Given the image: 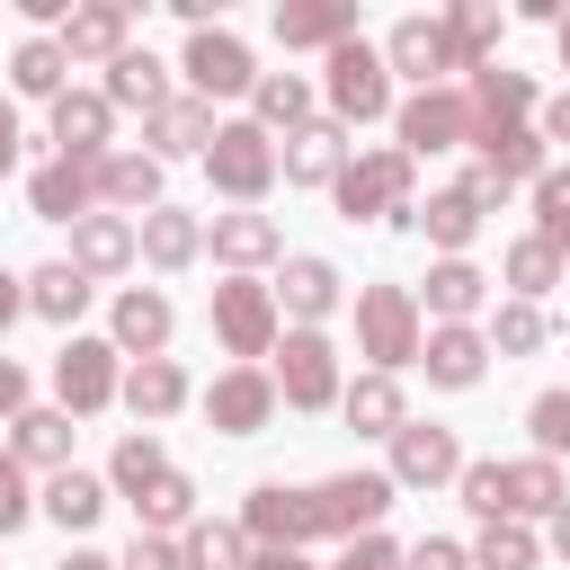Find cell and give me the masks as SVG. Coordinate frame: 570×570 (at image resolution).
<instances>
[{"instance_id": "obj_1", "label": "cell", "mask_w": 570, "mask_h": 570, "mask_svg": "<svg viewBox=\"0 0 570 570\" xmlns=\"http://www.w3.org/2000/svg\"><path fill=\"white\" fill-rule=\"evenodd\" d=\"M419 347H428L419 294L410 285H365L356 294V356H374V374H401V365H419Z\"/></svg>"}, {"instance_id": "obj_2", "label": "cell", "mask_w": 570, "mask_h": 570, "mask_svg": "<svg viewBox=\"0 0 570 570\" xmlns=\"http://www.w3.org/2000/svg\"><path fill=\"white\" fill-rule=\"evenodd\" d=\"M321 71H330L321 89H330V116H338V125H374V116L401 107V98H392V62H383V45H365V36H347Z\"/></svg>"}, {"instance_id": "obj_3", "label": "cell", "mask_w": 570, "mask_h": 570, "mask_svg": "<svg viewBox=\"0 0 570 570\" xmlns=\"http://www.w3.org/2000/svg\"><path fill=\"white\" fill-rule=\"evenodd\" d=\"M392 125H401V151H410V160H428V151H463V142L481 134L472 89H410V98L392 107Z\"/></svg>"}, {"instance_id": "obj_4", "label": "cell", "mask_w": 570, "mask_h": 570, "mask_svg": "<svg viewBox=\"0 0 570 570\" xmlns=\"http://www.w3.org/2000/svg\"><path fill=\"white\" fill-rule=\"evenodd\" d=\"M205 178H214L232 205H258V196L276 187V134H267L258 116L223 125V134H214V151H205Z\"/></svg>"}, {"instance_id": "obj_5", "label": "cell", "mask_w": 570, "mask_h": 570, "mask_svg": "<svg viewBox=\"0 0 570 570\" xmlns=\"http://www.w3.org/2000/svg\"><path fill=\"white\" fill-rule=\"evenodd\" d=\"M276 401L285 410H330L347 383H338V347H330V330H285L276 338Z\"/></svg>"}, {"instance_id": "obj_6", "label": "cell", "mask_w": 570, "mask_h": 570, "mask_svg": "<svg viewBox=\"0 0 570 570\" xmlns=\"http://www.w3.org/2000/svg\"><path fill=\"white\" fill-rule=\"evenodd\" d=\"M276 285H258V276H232V285H214V338L240 356V365H258V356H276Z\"/></svg>"}, {"instance_id": "obj_7", "label": "cell", "mask_w": 570, "mask_h": 570, "mask_svg": "<svg viewBox=\"0 0 570 570\" xmlns=\"http://www.w3.org/2000/svg\"><path fill=\"white\" fill-rule=\"evenodd\" d=\"M401 490H392V472H330V481H312V525L321 534H338V543H356V534H374L383 525V508H392Z\"/></svg>"}, {"instance_id": "obj_8", "label": "cell", "mask_w": 570, "mask_h": 570, "mask_svg": "<svg viewBox=\"0 0 570 570\" xmlns=\"http://www.w3.org/2000/svg\"><path fill=\"white\" fill-rule=\"evenodd\" d=\"M178 71H187V98H249L258 89V62H249V45L232 36V27H196L187 36V53H178Z\"/></svg>"}, {"instance_id": "obj_9", "label": "cell", "mask_w": 570, "mask_h": 570, "mask_svg": "<svg viewBox=\"0 0 570 570\" xmlns=\"http://www.w3.org/2000/svg\"><path fill=\"white\" fill-rule=\"evenodd\" d=\"M338 214L356 223V214H383V223H401L410 214V151L392 142V151H356L347 169H338Z\"/></svg>"}, {"instance_id": "obj_10", "label": "cell", "mask_w": 570, "mask_h": 570, "mask_svg": "<svg viewBox=\"0 0 570 570\" xmlns=\"http://www.w3.org/2000/svg\"><path fill=\"white\" fill-rule=\"evenodd\" d=\"M53 392H62V410H71V419L107 410V401L125 392V374H116V338H71V347L53 356Z\"/></svg>"}, {"instance_id": "obj_11", "label": "cell", "mask_w": 570, "mask_h": 570, "mask_svg": "<svg viewBox=\"0 0 570 570\" xmlns=\"http://www.w3.org/2000/svg\"><path fill=\"white\" fill-rule=\"evenodd\" d=\"M205 419H214L223 436H258V428L276 419V374H267V365H223V374L205 383Z\"/></svg>"}, {"instance_id": "obj_12", "label": "cell", "mask_w": 570, "mask_h": 570, "mask_svg": "<svg viewBox=\"0 0 570 570\" xmlns=\"http://www.w3.org/2000/svg\"><path fill=\"white\" fill-rule=\"evenodd\" d=\"M436 481H463V445H454V428L410 419L392 436V490H436Z\"/></svg>"}, {"instance_id": "obj_13", "label": "cell", "mask_w": 570, "mask_h": 570, "mask_svg": "<svg viewBox=\"0 0 570 570\" xmlns=\"http://www.w3.org/2000/svg\"><path fill=\"white\" fill-rule=\"evenodd\" d=\"M27 205H36V223H89L98 214V160H45L36 178H27Z\"/></svg>"}, {"instance_id": "obj_14", "label": "cell", "mask_w": 570, "mask_h": 570, "mask_svg": "<svg viewBox=\"0 0 570 570\" xmlns=\"http://www.w3.org/2000/svg\"><path fill=\"white\" fill-rule=\"evenodd\" d=\"M276 169H285V187H338V169H347V125H338V116H312L303 134H285Z\"/></svg>"}, {"instance_id": "obj_15", "label": "cell", "mask_w": 570, "mask_h": 570, "mask_svg": "<svg viewBox=\"0 0 570 570\" xmlns=\"http://www.w3.org/2000/svg\"><path fill=\"white\" fill-rule=\"evenodd\" d=\"M169 330H178V312H169V294H151V285H125L116 312H107V338H116V356H134V365L160 356Z\"/></svg>"}, {"instance_id": "obj_16", "label": "cell", "mask_w": 570, "mask_h": 570, "mask_svg": "<svg viewBox=\"0 0 570 570\" xmlns=\"http://www.w3.org/2000/svg\"><path fill=\"white\" fill-rule=\"evenodd\" d=\"M419 365H428V383L472 392V383L490 374V330H472V321H436V330H428V347H419Z\"/></svg>"}, {"instance_id": "obj_17", "label": "cell", "mask_w": 570, "mask_h": 570, "mask_svg": "<svg viewBox=\"0 0 570 570\" xmlns=\"http://www.w3.org/2000/svg\"><path fill=\"white\" fill-rule=\"evenodd\" d=\"M62 53H71V62H116V53H134V9H125V0H80V9L62 18Z\"/></svg>"}, {"instance_id": "obj_18", "label": "cell", "mask_w": 570, "mask_h": 570, "mask_svg": "<svg viewBox=\"0 0 570 570\" xmlns=\"http://www.w3.org/2000/svg\"><path fill=\"white\" fill-rule=\"evenodd\" d=\"M383 62H392V71H410L419 89H445V71H463V62H454V45H445V18H401V27L383 36Z\"/></svg>"}, {"instance_id": "obj_19", "label": "cell", "mask_w": 570, "mask_h": 570, "mask_svg": "<svg viewBox=\"0 0 570 570\" xmlns=\"http://www.w3.org/2000/svg\"><path fill=\"white\" fill-rule=\"evenodd\" d=\"M107 134H116L107 89H62L53 98V151L62 160H107Z\"/></svg>"}, {"instance_id": "obj_20", "label": "cell", "mask_w": 570, "mask_h": 570, "mask_svg": "<svg viewBox=\"0 0 570 570\" xmlns=\"http://www.w3.org/2000/svg\"><path fill=\"white\" fill-rule=\"evenodd\" d=\"M98 214H125V223L160 214V160L151 151H107L98 160Z\"/></svg>"}, {"instance_id": "obj_21", "label": "cell", "mask_w": 570, "mask_h": 570, "mask_svg": "<svg viewBox=\"0 0 570 570\" xmlns=\"http://www.w3.org/2000/svg\"><path fill=\"white\" fill-rule=\"evenodd\" d=\"M356 36V0H294L276 9V45L285 53H338Z\"/></svg>"}, {"instance_id": "obj_22", "label": "cell", "mask_w": 570, "mask_h": 570, "mask_svg": "<svg viewBox=\"0 0 570 570\" xmlns=\"http://www.w3.org/2000/svg\"><path fill=\"white\" fill-rule=\"evenodd\" d=\"M142 258V223H125V214H89V223H71V267L98 285V276H116V267H134Z\"/></svg>"}, {"instance_id": "obj_23", "label": "cell", "mask_w": 570, "mask_h": 570, "mask_svg": "<svg viewBox=\"0 0 570 570\" xmlns=\"http://www.w3.org/2000/svg\"><path fill=\"white\" fill-rule=\"evenodd\" d=\"M205 249H214V258H223L232 276H249V267H267V258H276L285 240H276V223H267V214L232 205V214H214V223H205Z\"/></svg>"}, {"instance_id": "obj_24", "label": "cell", "mask_w": 570, "mask_h": 570, "mask_svg": "<svg viewBox=\"0 0 570 570\" xmlns=\"http://www.w3.org/2000/svg\"><path fill=\"white\" fill-rule=\"evenodd\" d=\"M214 134H223V125H214V107H205V98H169V107L142 125L151 160H187V151L205 160V151H214Z\"/></svg>"}, {"instance_id": "obj_25", "label": "cell", "mask_w": 570, "mask_h": 570, "mask_svg": "<svg viewBox=\"0 0 570 570\" xmlns=\"http://www.w3.org/2000/svg\"><path fill=\"white\" fill-rule=\"evenodd\" d=\"M276 312H294V330H321V321L338 312V267H330V258H285Z\"/></svg>"}, {"instance_id": "obj_26", "label": "cell", "mask_w": 570, "mask_h": 570, "mask_svg": "<svg viewBox=\"0 0 570 570\" xmlns=\"http://www.w3.org/2000/svg\"><path fill=\"white\" fill-rule=\"evenodd\" d=\"M472 151H481V169H490L499 187L543 178V125H481V134H472Z\"/></svg>"}, {"instance_id": "obj_27", "label": "cell", "mask_w": 570, "mask_h": 570, "mask_svg": "<svg viewBox=\"0 0 570 570\" xmlns=\"http://www.w3.org/2000/svg\"><path fill=\"white\" fill-rule=\"evenodd\" d=\"M338 410H347V428H356V436H401V428H410L401 374H356V383L338 392Z\"/></svg>"}, {"instance_id": "obj_28", "label": "cell", "mask_w": 570, "mask_h": 570, "mask_svg": "<svg viewBox=\"0 0 570 570\" xmlns=\"http://www.w3.org/2000/svg\"><path fill=\"white\" fill-rule=\"evenodd\" d=\"M401 232H428V240H436L445 258H463V249H472V232H481V205H472L463 187H445V196L410 205V214H401Z\"/></svg>"}, {"instance_id": "obj_29", "label": "cell", "mask_w": 570, "mask_h": 570, "mask_svg": "<svg viewBox=\"0 0 570 570\" xmlns=\"http://www.w3.org/2000/svg\"><path fill=\"white\" fill-rule=\"evenodd\" d=\"M178 89H169V62H151V53H116L107 62V107H142V125L169 107Z\"/></svg>"}, {"instance_id": "obj_30", "label": "cell", "mask_w": 570, "mask_h": 570, "mask_svg": "<svg viewBox=\"0 0 570 570\" xmlns=\"http://www.w3.org/2000/svg\"><path fill=\"white\" fill-rule=\"evenodd\" d=\"M142 258H151L160 276H178V267H196V258H205V223H196V214H178V205H160V214H142Z\"/></svg>"}, {"instance_id": "obj_31", "label": "cell", "mask_w": 570, "mask_h": 570, "mask_svg": "<svg viewBox=\"0 0 570 570\" xmlns=\"http://www.w3.org/2000/svg\"><path fill=\"white\" fill-rule=\"evenodd\" d=\"M89 294H98V285H89L71 258H45V267L27 276V312H36V321H62V330L89 312Z\"/></svg>"}, {"instance_id": "obj_32", "label": "cell", "mask_w": 570, "mask_h": 570, "mask_svg": "<svg viewBox=\"0 0 570 570\" xmlns=\"http://www.w3.org/2000/svg\"><path fill=\"white\" fill-rule=\"evenodd\" d=\"M116 401H125L142 428H160V419L187 401V374H178L169 356H142V365H125V392H116Z\"/></svg>"}, {"instance_id": "obj_33", "label": "cell", "mask_w": 570, "mask_h": 570, "mask_svg": "<svg viewBox=\"0 0 570 570\" xmlns=\"http://www.w3.org/2000/svg\"><path fill=\"white\" fill-rule=\"evenodd\" d=\"M9 454L36 472H71V410H27L9 419Z\"/></svg>"}, {"instance_id": "obj_34", "label": "cell", "mask_w": 570, "mask_h": 570, "mask_svg": "<svg viewBox=\"0 0 570 570\" xmlns=\"http://www.w3.org/2000/svg\"><path fill=\"white\" fill-rule=\"evenodd\" d=\"M36 508H45V517H53L62 534H89V525L107 517V481L71 463V472H53V481H45V499H36Z\"/></svg>"}, {"instance_id": "obj_35", "label": "cell", "mask_w": 570, "mask_h": 570, "mask_svg": "<svg viewBox=\"0 0 570 570\" xmlns=\"http://www.w3.org/2000/svg\"><path fill=\"white\" fill-rule=\"evenodd\" d=\"M9 89H18V98H62V89H71V53H62V36H27V45L9 53Z\"/></svg>"}, {"instance_id": "obj_36", "label": "cell", "mask_w": 570, "mask_h": 570, "mask_svg": "<svg viewBox=\"0 0 570 570\" xmlns=\"http://www.w3.org/2000/svg\"><path fill=\"white\" fill-rule=\"evenodd\" d=\"M178 552H187V570H249V534H240V517H196L187 534H178Z\"/></svg>"}, {"instance_id": "obj_37", "label": "cell", "mask_w": 570, "mask_h": 570, "mask_svg": "<svg viewBox=\"0 0 570 570\" xmlns=\"http://www.w3.org/2000/svg\"><path fill=\"white\" fill-rule=\"evenodd\" d=\"M534 107H543V98H534V80H525V71H499V62H490V71H472V116H481V125H525Z\"/></svg>"}, {"instance_id": "obj_38", "label": "cell", "mask_w": 570, "mask_h": 570, "mask_svg": "<svg viewBox=\"0 0 570 570\" xmlns=\"http://www.w3.org/2000/svg\"><path fill=\"white\" fill-rule=\"evenodd\" d=\"M249 107H258L267 134H303V125H312V80H303V71H258Z\"/></svg>"}, {"instance_id": "obj_39", "label": "cell", "mask_w": 570, "mask_h": 570, "mask_svg": "<svg viewBox=\"0 0 570 570\" xmlns=\"http://www.w3.org/2000/svg\"><path fill=\"white\" fill-rule=\"evenodd\" d=\"M481 303H490V276H481L472 258H436V267H428V312H436V321H472Z\"/></svg>"}, {"instance_id": "obj_40", "label": "cell", "mask_w": 570, "mask_h": 570, "mask_svg": "<svg viewBox=\"0 0 570 570\" xmlns=\"http://www.w3.org/2000/svg\"><path fill=\"white\" fill-rule=\"evenodd\" d=\"M499 276H508V294H517V303H543V294L561 285V249L525 232V240H508V258H499Z\"/></svg>"}, {"instance_id": "obj_41", "label": "cell", "mask_w": 570, "mask_h": 570, "mask_svg": "<svg viewBox=\"0 0 570 570\" xmlns=\"http://www.w3.org/2000/svg\"><path fill=\"white\" fill-rule=\"evenodd\" d=\"M160 472H169V454H160V436H151V428L116 436V454H107V490H116V499H142Z\"/></svg>"}, {"instance_id": "obj_42", "label": "cell", "mask_w": 570, "mask_h": 570, "mask_svg": "<svg viewBox=\"0 0 570 570\" xmlns=\"http://www.w3.org/2000/svg\"><path fill=\"white\" fill-rule=\"evenodd\" d=\"M570 499V481H561V463H543V454H525V463H508V517L525 525V517H552Z\"/></svg>"}, {"instance_id": "obj_43", "label": "cell", "mask_w": 570, "mask_h": 570, "mask_svg": "<svg viewBox=\"0 0 570 570\" xmlns=\"http://www.w3.org/2000/svg\"><path fill=\"white\" fill-rule=\"evenodd\" d=\"M445 45H454V62H463V71H490L499 9H490V0H454V9H445Z\"/></svg>"}, {"instance_id": "obj_44", "label": "cell", "mask_w": 570, "mask_h": 570, "mask_svg": "<svg viewBox=\"0 0 570 570\" xmlns=\"http://www.w3.org/2000/svg\"><path fill=\"white\" fill-rule=\"evenodd\" d=\"M134 508H142V534H187V525H196V481H187V472H160Z\"/></svg>"}, {"instance_id": "obj_45", "label": "cell", "mask_w": 570, "mask_h": 570, "mask_svg": "<svg viewBox=\"0 0 570 570\" xmlns=\"http://www.w3.org/2000/svg\"><path fill=\"white\" fill-rule=\"evenodd\" d=\"M534 561H543V534L517 525V517L481 525V543H472V570H534Z\"/></svg>"}, {"instance_id": "obj_46", "label": "cell", "mask_w": 570, "mask_h": 570, "mask_svg": "<svg viewBox=\"0 0 570 570\" xmlns=\"http://www.w3.org/2000/svg\"><path fill=\"white\" fill-rule=\"evenodd\" d=\"M534 240H552L570 258V169H543L534 178Z\"/></svg>"}, {"instance_id": "obj_47", "label": "cell", "mask_w": 570, "mask_h": 570, "mask_svg": "<svg viewBox=\"0 0 570 570\" xmlns=\"http://www.w3.org/2000/svg\"><path fill=\"white\" fill-rule=\"evenodd\" d=\"M534 347H543V303H499L490 356H534Z\"/></svg>"}, {"instance_id": "obj_48", "label": "cell", "mask_w": 570, "mask_h": 570, "mask_svg": "<svg viewBox=\"0 0 570 570\" xmlns=\"http://www.w3.org/2000/svg\"><path fill=\"white\" fill-rule=\"evenodd\" d=\"M525 428H534V454L561 463V454H570V392H534V401H525Z\"/></svg>"}, {"instance_id": "obj_49", "label": "cell", "mask_w": 570, "mask_h": 570, "mask_svg": "<svg viewBox=\"0 0 570 570\" xmlns=\"http://www.w3.org/2000/svg\"><path fill=\"white\" fill-rule=\"evenodd\" d=\"M454 490H463V508H472L481 525H499V517H508V463H463V481H454Z\"/></svg>"}, {"instance_id": "obj_50", "label": "cell", "mask_w": 570, "mask_h": 570, "mask_svg": "<svg viewBox=\"0 0 570 570\" xmlns=\"http://www.w3.org/2000/svg\"><path fill=\"white\" fill-rule=\"evenodd\" d=\"M27 517H36V499H27V463L0 454V534H18Z\"/></svg>"}, {"instance_id": "obj_51", "label": "cell", "mask_w": 570, "mask_h": 570, "mask_svg": "<svg viewBox=\"0 0 570 570\" xmlns=\"http://www.w3.org/2000/svg\"><path fill=\"white\" fill-rule=\"evenodd\" d=\"M116 570H187V552H178L169 534H142V525H134V543H125Z\"/></svg>"}, {"instance_id": "obj_52", "label": "cell", "mask_w": 570, "mask_h": 570, "mask_svg": "<svg viewBox=\"0 0 570 570\" xmlns=\"http://www.w3.org/2000/svg\"><path fill=\"white\" fill-rule=\"evenodd\" d=\"M330 570H401V543H392V534H356Z\"/></svg>"}, {"instance_id": "obj_53", "label": "cell", "mask_w": 570, "mask_h": 570, "mask_svg": "<svg viewBox=\"0 0 570 570\" xmlns=\"http://www.w3.org/2000/svg\"><path fill=\"white\" fill-rule=\"evenodd\" d=\"M401 570H472V552H463V543H445V534H428V543H410V552H401Z\"/></svg>"}, {"instance_id": "obj_54", "label": "cell", "mask_w": 570, "mask_h": 570, "mask_svg": "<svg viewBox=\"0 0 570 570\" xmlns=\"http://www.w3.org/2000/svg\"><path fill=\"white\" fill-rule=\"evenodd\" d=\"M27 410H36V401H27V365L0 356V419H27Z\"/></svg>"}, {"instance_id": "obj_55", "label": "cell", "mask_w": 570, "mask_h": 570, "mask_svg": "<svg viewBox=\"0 0 570 570\" xmlns=\"http://www.w3.org/2000/svg\"><path fill=\"white\" fill-rule=\"evenodd\" d=\"M543 142H570V89H561V98H543Z\"/></svg>"}, {"instance_id": "obj_56", "label": "cell", "mask_w": 570, "mask_h": 570, "mask_svg": "<svg viewBox=\"0 0 570 570\" xmlns=\"http://www.w3.org/2000/svg\"><path fill=\"white\" fill-rule=\"evenodd\" d=\"M9 169H18V107L0 98V178H9Z\"/></svg>"}, {"instance_id": "obj_57", "label": "cell", "mask_w": 570, "mask_h": 570, "mask_svg": "<svg viewBox=\"0 0 570 570\" xmlns=\"http://www.w3.org/2000/svg\"><path fill=\"white\" fill-rule=\"evenodd\" d=\"M18 312H27V276H9V267H0V330H9Z\"/></svg>"}, {"instance_id": "obj_58", "label": "cell", "mask_w": 570, "mask_h": 570, "mask_svg": "<svg viewBox=\"0 0 570 570\" xmlns=\"http://www.w3.org/2000/svg\"><path fill=\"white\" fill-rule=\"evenodd\" d=\"M543 543H552V552H561V561H570V499H561V508H552V534H543Z\"/></svg>"}, {"instance_id": "obj_59", "label": "cell", "mask_w": 570, "mask_h": 570, "mask_svg": "<svg viewBox=\"0 0 570 570\" xmlns=\"http://www.w3.org/2000/svg\"><path fill=\"white\" fill-rule=\"evenodd\" d=\"M249 570H312L303 552H249Z\"/></svg>"}, {"instance_id": "obj_60", "label": "cell", "mask_w": 570, "mask_h": 570, "mask_svg": "<svg viewBox=\"0 0 570 570\" xmlns=\"http://www.w3.org/2000/svg\"><path fill=\"white\" fill-rule=\"evenodd\" d=\"M62 570H116V561H107V552H71Z\"/></svg>"}, {"instance_id": "obj_61", "label": "cell", "mask_w": 570, "mask_h": 570, "mask_svg": "<svg viewBox=\"0 0 570 570\" xmlns=\"http://www.w3.org/2000/svg\"><path fill=\"white\" fill-rule=\"evenodd\" d=\"M552 36H561V71H570V18H561V27H552Z\"/></svg>"}]
</instances>
